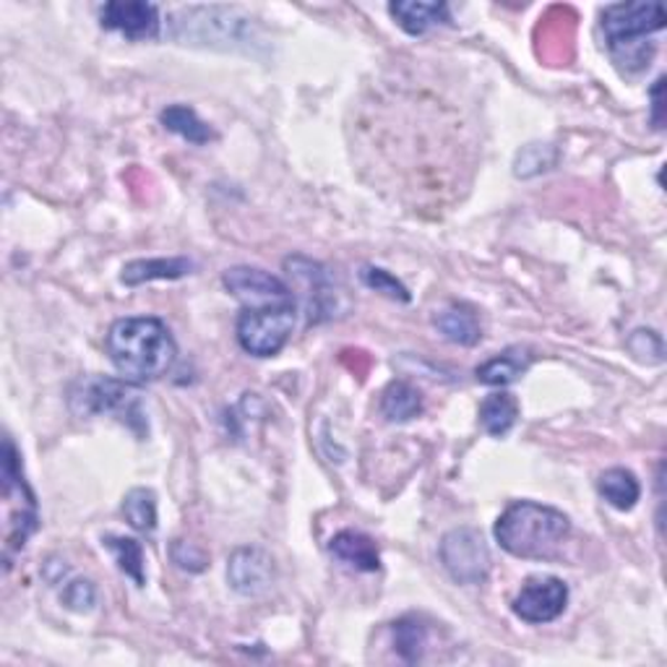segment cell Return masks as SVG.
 <instances>
[{"instance_id":"52a82bcc","label":"cell","mask_w":667,"mask_h":667,"mask_svg":"<svg viewBox=\"0 0 667 667\" xmlns=\"http://www.w3.org/2000/svg\"><path fill=\"white\" fill-rule=\"evenodd\" d=\"M441 563L456 584H483L491 573V550L475 527H459L443 535Z\"/></svg>"},{"instance_id":"3957f363","label":"cell","mask_w":667,"mask_h":667,"mask_svg":"<svg viewBox=\"0 0 667 667\" xmlns=\"http://www.w3.org/2000/svg\"><path fill=\"white\" fill-rule=\"evenodd\" d=\"M663 26V3H615L602 11L607 50L623 74H639L649 66L657 50L649 37Z\"/></svg>"},{"instance_id":"ffe728a7","label":"cell","mask_w":667,"mask_h":667,"mask_svg":"<svg viewBox=\"0 0 667 667\" xmlns=\"http://www.w3.org/2000/svg\"><path fill=\"white\" fill-rule=\"evenodd\" d=\"M516 418H519V401L506 391L491 394V397L480 405V426H483L485 433H491L493 439H504L508 430L516 426Z\"/></svg>"},{"instance_id":"9c48e42d","label":"cell","mask_w":667,"mask_h":667,"mask_svg":"<svg viewBox=\"0 0 667 667\" xmlns=\"http://www.w3.org/2000/svg\"><path fill=\"white\" fill-rule=\"evenodd\" d=\"M569 602V587L556 577H537L521 587L514 598L516 618L525 623H550L566 611Z\"/></svg>"},{"instance_id":"7c38bea8","label":"cell","mask_w":667,"mask_h":667,"mask_svg":"<svg viewBox=\"0 0 667 667\" xmlns=\"http://www.w3.org/2000/svg\"><path fill=\"white\" fill-rule=\"evenodd\" d=\"M287 275L295 279L300 290H303L305 308L311 321H321L329 315V305H332V284H329V275L321 263L311 261V258L292 256L284 261Z\"/></svg>"},{"instance_id":"277c9868","label":"cell","mask_w":667,"mask_h":667,"mask_svg":"<svg viewBox=\"0 0 667 667\" xmlns=\"http://www.w3.org/2000/svg\"><path fill=\"white\" fill-rule=\"evenodd\" d=\"M71 410L82 418L92 415H118L120 422L133 428L136 433L147 435V415L141 410L139 389L131 381H115V378L89 376L82 378L74 389H71Z\"/></svg>"},{"instance_id":"5b68a950","label":"cell","mask_w":667,"mask_h":667,"mask_svg":"<svg viewBox=\"0 0 667 667\" xmlns=\"http://www.w3.org/2000/svg\"><path fill=\"white\" fill-rule=\"evenodd\" d=\"M3 498H6V561L26 545L29 537L37 532L40 514L34 493L29 491L21 475L19 451L6 435L3 441Z\"/></svg>"},{"instance_id":"603a6c76","label":"cell","mask_w":667,"mask_h":667,"mask_svg":"<svg viewBox=\"0 0 667 667\" xmlns=\"http://www.w3.org/2000/svg\"><path fill=\"white\" fill-rule=\"evenodd\" d=\"M103 545L110 550L115 563H118V569L123 571L126 577H131L139 587L147 584V573H143V548L139 540H133V537L107 535Z\"/></svg>"},{"instance_id":"30bf717a","label":"cell","mask_w":667,"mask_h":667,"mask_svg":"<svg viewBox=\"0 0 667 667\" xmlns=\"http://www.w3.org/2000/svg\"><path fill=\"white\" fill-rule=\"evenodd\" d=\"M227 579L233 590L243 594V598H261L271 590L277 579V566L267 550L254 548H238L229 556L227 563Z\"/></svg>"},{"instance_id":"8992f818","label":"cell","mask_w":667,"mask_h":667,"mask_svg":"<svg viewBox=\"0 0 667 667\" xmlns=\"http://www.w3.org/2000/svg\"><path fill=\"white\" fill-rule=\"evenodd\" d=\"M292 329H295V303L246 308L235 332H238L240 347L248 355L275 357L290 342Z\"/></svg>"},{"instance_id":"f1b7e54d","label":"cell","mask_w":667,"mask_h":667,"mask_svg":"<svg viewBox=\"0 0 667 667\" xmlns=\"http://www.w3.org/2000/svg\"><path fill=\"white\" fill-rule=\"evenodd\" d=\"M172 561H175L177 566H181L183 571H204L206 563H209V558H206V553L201 548H196L193 542H183V540H175L172 542Z\"/></svg>"},{"instance_id":"9a60e30c","label":"cell","mask_w":667,"mask_h":667,"mask_svg":"<svg viewBox=\"0 0 667 667\" xmlns=\"http://www.w3.org/2000/svg\"><path fill=\"white\" fill-rule=\"evenodd\" d=\"M389 13L397 19V24L412 37H420L428 29L449 24V6L447 3H420V0H399L389 6Z\"/></svg>"},{"instance_id":"2e32d148","label":"cell","mask_w":667,"mask_h":667,"mask_svg":"<svg viewBox=\"0 0 667 667\" xmlns=\"http://www.w3.org/2000/svg\"><path fill=\"white\" fill-rule=\"evenodd\" d=\"M196 263L189 258H147V261H131L123 267L120 282L128 287L154 282V279H181L193 275Z\"/></svg>"},{"instance_id":"ba28073f","label":"cell","mask_w":667,"mask_h":667,"mask_svg":"<svg viewBox=\"0 0 667 667\" xmlns=\"http://www.w3.org/2000/svg\"><path fill=\"white\" fill-rule=\"evenodd\" d=\"M222 282L235 298L243 300L246 308L263 305H290L295 303V295L282 279H277L269 271L256 267H233L222 275Z\"/></svg>"},{"instance_id":"ac0fdd59","label":"cell","mask_w":667,"mask_h":667,"mask_svg":"<svg viewBox=\"0 0 667 667\" xmlns=\"http://www.w3.org/2000/svg\"><path fill=\"white\" fill-rule=\"evenodd\" d=\"M598 491H600V496L605 498L613 508H618V512H631L642 496L639 480H636L634 472H628L623 467H613V470L602 472L598 480Z\"/></svg>"},{"instance_id":"cb8c5ba5","label":"cell","mask_w":667,"mask_h":667,"mask_svg":"<svg viewBox=\"0 0 667 667\" xmlns=\"http://www.w3.org/2000/svg\"><path fill=\"white\" fill-rule=\"evenodd\" d=\"M123 514L128 525L139 532H154L157 529V496L149 487H133L123 498Z\"/></svg>"},{"instance_id":"e0dca14e","label":"cell","mask_w":667,"mask_h":667,"mask_svg":"<svg viewBox=\"0 0 667 667\" xmlns=\"http://www.w3.org/2000/svg\"><path fill=\"white\" fill-rule=\"evenodd\" d=\"M162 126L168 128V131L177 133L181 139L196 143V147H204V143H209L217 139V131L209 123H204V120L198 118L196 110L189 105H170L164 107L160 115Z\"/></svg>"},{"instance_id":"7a4b0ae2","label":"cell","mask_w":667,"mask_h":667,"mask_svg":"<svg viewBox=\"0 0 667 667\" xmlns=\"http://www.w3.org/2000/svg\"><path fill=\"white\" fill-rule=\"evenodd\" d=\"M496 540L506 553L527 561L553 558L571 532V519L553 506L516 501L498 516Z\"/></svg>"},{"instance_id":"484cf974","label":"cell","mask_w":667,"mask_h":667,"mask_svg":"<svg viewBox=\"0 0 667 667\" xmlns=\"http://www.w3.org/2000/svg\"><path fill=\"white\" fill-rule=\"evenodd\" d=\"M363 282L368 284L370 290L381 292V295H386V298L399 300V303H410V290H407V287L401 284L397 277L389 275V271H386V269L365 267L363 269Z\"/></svg>"},{"instance_id":"d6986e66","label":"cell","mask_w":667,"mask_h":667,"mask_svg":"<svg viewBox=\"0 0 667 667\" xmlns=\"http://www.w3.org/2000/svg\"><path fill=\"white\" fill-rule=\"evenodd\" d=\"M435 329L447 336L449 342L462 344V347H475L480 342V321L467 305H449L447 311L435 315Z\"/></svg>"},{"instance_id":"7402d4cb","label":"cell","mask_w":667,"mask_h":667,"mask_svg":"<svg viewBox=\"0 0 667 667\" xmlns=\"http://www.w3.org/2000/svg\"><path fill=\"white\" fill-rule=\"evenodd\" d=\"M394 634V652L405 659V663H420L422 655H426L428 647V628L426 623L415 618V615H407V618H399L391 626Z\"/></svg>"},{"instance_id":"44dd1931","label":"cell","mask_w":667,"mask_h":667,"mask_svg":"<svg viewBox=\"0 0 667 667\" xmlns=\"http://www.w3.org/2000/svg\"><path fill=\"white\" fill-rule=\"evenodd\" d=\"M381 412L389 422H410L422 412V397L412 384L394 381L381 397Z\"/></svg>"},{"instance_id":"d4e9b609","label":"cell","mask_w":667,"mask_h":667,"mask_svg":"<svg viewBox=\"0 0 667 667\" xmlns=\"http://www.w3.org/2000/svg\"><path fill=\"white\" fill-rule=\"evenodd\" d=\"M556 160H558V152L550 147V143H529V147L521 149L519 157H516L514 172L519 177L540 175V172L553 168Z\"/></svg>"},{"instance_id":"f546056e","label":"cell","mask_w":667,"mask_h":667,"mask_svg":"<svg viewBox=\"0 0 667 667\" xmlns=\"http://www.w3.org/2000/svg\"><path fill=\"white\" fill-rule=\"evenodd\" d=\"M663 84L665 78L659 76L655 86H652V123H655V128H663Z\"/></svg>"},{"instance_id":"8fae6325","label":"cell","mask_w":667,"mask_h":667,"mask_svg":"<svg viewBox=\"0 0 667 667\" xmlns=\"http://www.w3.org/2000/svg\"><path fill=\"white\" fill-rule=\"evenodd\" d=\"M99 21L105 29L120 32L126 40L143 42L160 37V9L141 0H112L99 9Z\"/></svg>"},{"instance_id":"4316f807","label":"cell","mask_w":667,"mask_h":667,"mask_svg":"<svg viewBox=\"0 0 667 667\" xmlns=\"http://www.w3.org/2000/svg\"><path fill=\"white\" fill-rule=\"evenodd\" d=\"M628 347H631V353L636 355V361H642V363L657 365L665 361L663 336H659L657 332H652V329H639V332L631 334Z\"/></svg>"},{"instance_id":"6da1fadb","label":"cell","mask_w":667,"mask_h":667,"mask_svg":"<svg viewBox=\"0 0 667 667\" xmlns=\"http://www.w3.org/2000/svg\"><path fill=\"white\" fill-rule=\"evenodd\" d=\"M107 355L115 370L131 384H147L162 378L177 357L175 336L168 324L152 315L118 319L105 340Z\"/></svg>"},{"instance_id":"83f0119b","label":"cell","mask_w":667,"mask_h":667,"mask_svg":"<svg viewBox=\"0 0 667 667\" xmlns=\"http://www.w3.org/2000/svg\"><path fill=\"white\" fill-rule=\"evenodd\" d=\"M63 602L76 613H89L97 605V590L89 579H76L63 592Z\"/></svg>"},{"instance_id":"4fadbf2b","label":"cell","mask_w":667,"mask_h":667,"mask_svg":"<svg viewBox=\"0 0 667 667\" xmlns=\"http://www.w3.org/2000/svg\"><path fill=\"white\" fill-rule=\"evenodd\" d=\"M329 550L336 561L347 563L349 569L373 573L381 569V553H378V545L373 542V537L355 532V529H344V532L334 535L329 542Z\"/></svg>"},{"instance_id":"5bb4252c","label":"cell","mask_w":667,"mask_h":667,"mask_svg":"<svg viewBox=\"0 0 667 667\" xmlns=\"http://www.w3.org/2000/svg\"><path fill=\"white\" fill-rule=\"evenodd\" d=\"M532 361L535 355L529 353L527 347H508L501 355L491 357V361L480 365L475 376L477 381L485 386H508L519 381V378L532 368Z\"/></svg>"}]
</instances>
